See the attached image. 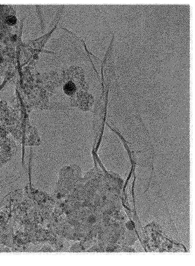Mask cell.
Here are the masks:
<instances>
[{"instance_id": "1", "label": "cell", "mask_w": 195, "mask_h": 266, "mask_svg": "<svg viewBox=\"0 0 195 266\" xmlns=\"http://www.w3.org/2000/svg\"><path fill=\"white\" fill-rule=\"evenodd\" d=\"M76 90L75 85L73 82L70 81L68 82L64 86V90L68 94H72L74 93Z\"/></svg>"}]
</instances>
